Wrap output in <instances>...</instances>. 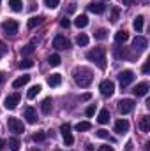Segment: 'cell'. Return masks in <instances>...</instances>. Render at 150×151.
Masks as SVG:
<instances>
[{
    "instance_id": "23",
    "label": "cell",
    "mask_w": 150,
    "mask_h": 151,
    "mask_svg": "<svg viewBox=\"0 0 150 151\" xmlns=\"http://www.w3.org/2000/svg\"><path fill=\"white\" fill-rule=\"evenodd\" d=\"M143 16H136L134 18V23H133V27H134V30L136 32H143Z\"/></svg>"
},
{
    "instance_id": "3",
    "label": "cell",
    "mask_w": 150,
    "mask_h": 151,
    "mask_svg": "<svg viewBox=\"0 0 150 151\" xmlns=\"http://www.w3.org/2000/svg\"><path fill=\"white\" fill-rule=\"evenodd\" d=\"M117 107H118V113L120 114H129L134 107H136V102H134L133 99H122Z\"/></svg>"
},
{
    "instance_id": "7",
    "label": "cell",
    "mask_w": 150,
    "mask_h": 151,
    "mask_svg": "<svg viewBox=\"0 0 150 151\" xmlns=\"http://www.w3.org/2000/svg\"><path fill=\"white\" fill-rule=\"evenodd\" d=\"M99 90H101V95L111 97L113 93H115V84H113V81H110V79H104V81L99 84Z\"/></svg>"
},
{
    "instance_id": "27",
    "label": "cell",
    "mask_w": 150,
    "mask_h": 151,
    "mask_svg": "<svg viewBox=\"0 0 150 151\" xmlns=\"http://www.w3.org/2000/svg\"><path fill=\"white\" fill-rule=\"evenodd\" d=\"M92 128V123L90 121H79L78 125H76V130L78 132H87V130H90Z\"/></svg>"
},
{
    "instance_id": "38",
    "label": "cell",
    "mask_w": 150,
    "mask_h": 151,
    "mask_svg": "<svg viewBox=\"0 0 150 151\" xmlns=\"http://www.w3.org/2000/svg\"><path fill=\"white\" fill-rule=\"evenodd\" d=\"M118 12H120V11H118V7H113V9H111V21H113V23H117V21H118Z\"/></svg>"
},
{
    "instance_id": "25",
    "label": "cell",
    "mask_w": 150,
    "mask_h": 151,
    "mask_svg": "<svg viewBox=\"0 0 150 151\" xmlns=\"http://www.w3.org/2000/svg\"><path fill=\"white\" fill-rule=\"evenodd\" d=\"M9 7H11V11L20 12L23 9V4H21V0H9Z\"/></svg>"
},
{
    "instance_id": "20",
    "label": "cell",
    "mask_w": 150,
    "mask_h": 151,
    "mask_svg": "<svg viewBox=\"0 0 150 151\" xmlns=\"http://www.w3.org/2000/svg\"><path fill=\"white\" fill-rule=\"evenodd\" d=\"M42 19H44L42 16H32V18L28 19V23H27V27H28V28L32 30V28H36L37 25H41V23H42Z\"/></svg>"
},
{
    "instance_id": "45",
    "label": "cell",
    "mask_w": 150,
    "mask_h": 151,
    "mask_svg": "<svg viewBox=\"0 0 150 151\" xmlns=\"http://www.w3.org/2000/svg\"><path fill=\"white\" fill-rule=\"evenodd\" d=\"M134 2H136V0H122V4H124V5H133Z\"/></svg>"
},
{
    "instance_id": "31",
    "label": "cell",
    "mask_w": 150,
    "mask_h": 151,
    "mask_svg": "<svg viewBox=\"0 0 150 151\" xmlns=\"http://www.w3.org/2000/svg\"><path fill=\"white\" fill-rule=\"evenodd\" d=\"M32 53H34V44H27V46L21 47V55L28 56V55H32Z\"/></svg>"
},
{
    "instance_id": "42",
    "label": "cell",
    "mask_w": 150,
    "mask_h": 151,
    "mask_svg": "<svg viewBox=\"0 0 150 151\" xmlns=\"http://www.w3.org/2000/svg\"><path fill=\"white\" fill-rule=\"evenodd\" d=\"M141 70H143V74H149V70H150V60H147V62L143 63V67H141Z\"/></svg>"
},
{
    "instance_id": "4",
    "label": "cell",
    "mask_w": 150,
    "mask_h": 151,
    "mask_svg": "<svg viewBox=\"0 0 150 151\" xmlns=\"http://www.w3.org/2000/svg\"><path fill=\"white\" fill-rule=\"evenodd\" d=\"M7 127H9V132H14V134H23L25 132V125L18 118H9L7 119Z\"/></svg>"
},
{
    "instance_id": "51",
    "label": "cell",
    "mask_w": 150,
    "mask_h": 151,
    "mask_svg": "<svg viewBox=\"0 0 150 151\" xmlns=\"http://www.w3.org/2000/svg\"><path fill=\"white\" fill-rule=\"evenodd\" d=\"M32 151H39V150H32Z\"/></svg>"
},
{
    "instance_id": "53",
    "label": "cell",
    "mask_w": 150,
    "mask_h": 151,
    "mask_svg": "<svg viewBox=\"0 0 150 151\" xmlns=\"http://www.w3.org/2000/svg\"><path fill=\"white\" fill-rule=\"evenodd\" d=\"M0 4H2V0H0Z\"/></svg>"
},
{
    "instance_id": "33",
    "label": "cell",
    "mask_w": 150,
    "mask_h": 151,
    "mask_svg": "<svg viewBox=\"0 0 150 151\" xmlns=\"http://www.w3.org/2000/svg\"><path fill=\"white\" fill-rule=\"evenodd\" d=\"M106 35H108V30H106V28H99V30L95 32V39H99V40L106 39Z\"/></svg>"
},
{
    "instance_id": "14",
    "label": "cell",
    "mask_w": 150,
    "mask_h": 151,
    "mask_svg": "<svg viewBox=\"0 0 150 151\" xmlns=\"http://www.w3.org/2000/svg\"><path fill=\"white\" fill-rule=\"evenodd\" d=\"M133 93H134L136 97H143V95H147V93H149V84H147V83H140V84H136L134 90H133Z\"/></svg>"
},
{
    "instance_id": "49",
    "label": "cell",
    "mask_w": 150,
    "mask_h": 151,
    "mask_svg": "<svg viewBox=\"0 0 150 151\" xmlns=\"http://www.w3.org/2000/svg\"><path fill=\"white\" fill-rule=\"evenodd\" d=\"M4 148H5V141H4V139H0V151L4 150Z\"/></svg>"
},
{
    "instance_id": "47",
    "label": "cell",
    "mask_w": 150,
    "mask_h": 151,
    "mask_svg": "<svg viewBox=\"0 0 150 151\" xmlns=\"http://www.w3.org/2000/svg\"><path fill=\"white\" fill-rule=\"evenodd\" d=\"M81 100H90V93H83L81 95Z\"/></svg>"
},
{
    "instance_id": "24",
    "label": "cell",
    "mask_w": 150,
    "mask_h": 151,
    "mask_svg": "<svg viewBox=\"0 0 150 151\" xmlns=\"http://www.w3.org/2000/svg\"><path fill=\"white\" fill-rule=\"evenodd\" d=\"M41 90H42V88H41V84H34V86H32V88L28 90V93H27V97H28L30 100H32V99H36V97L39 95V91H41Z\"/></svg>"
},
{
    "instance_id": "12",
    "label": "cell",
    "mask_w": 150,
    "mask_h": 151,
    "mask_svg": "<svg viewBox=\"0 0 150 151\" xmlns=\"http://www.w3.org/2000/svg\"><path fill=\"white\" fill-rule=\"evenodd\" d=\"M129 130V121L127 119H118V121H115V132L117 134H125Z\"/></svg>"
},
{
    "instance_id": "13",
    "label": "cell",
    "mask_w": 150,
    "mask_h": 151,
    "mask_svg": "<svg viewBox=\"0 0 150 151\" xmlns=\"http://www.w3.org/2000/svg\"><path fill=\"white\" fill-rule=\"evenodd\" d=\"M88 11L94 12V14H103V12L106 11V5L101 4V2H92V4L88 5Z\"/></svg>"
},
{
    "instance_id": "30",
    "label": "cell",
    "mask_w": 150,
    "mask_h": 151,
    "mask_svg": "<svg viewBox=\"0 0 150 151\" xmlns=\"http://www.w3.org/2000/svg\"><path fill=\"white\" fill-rule=\"evenodd\" d=\"M32 67H34V62L30 58H25L20 62V69H32Z\"/></svg>"
},
{
    "instance_id": "15",
    "label": "cell",
    "mask_w": 150,
    "mask_h": 151,
    "mask_svg": "<svg viewBox=\"0 0 150 151\" xmlns=\"http://www.w3.org/2000/svg\"><path fill=\"white\" fill-rule=\"evenodd\" d=\"M41 111H42V114H51V111H53V100L51 99H44L42 104H41Z\"/></svg>"
},
{
    "instance_id": "41",
    "label": "cell",
    "mask_w": 150,
    "mask_h": 151,
    "mask_svg": "<svg viewBox=\"0 0 150 151\" xmlns=\"http://www.w3.org/2000/svg\"><path fill=\"white\" fill-rule=\"evenodd\" d=\"M60 27H62V28H69V27H71V21H69L67 18H64V19H60Z\"/></svg>"
},
{
    "instance_id": "1",
    "label": "cell",
    "mask_w": 150,
    "mask_h": 151,
    "mask_svg": "<svg viewBox=\"0 0 150 151\" xmlns=\"http://www.w3.org/2000/svg\"><path fill=\"white\" fill-rule=\"evenodd\" d=\"M73 79H74V83L79 88H87V86L92 84L94 74H92V70L87 69V67H76L74 72H73Z\"/></svg>"
},
{
    "instance_id": "37",
    "label": "cell",
    "mask_w": 150,
    "mask_h": 151,
    "mask_svg": "<svg viewBox=\"0 0 150 151\" xmlns=\"http://www.w3.org/2000/svg\"><path fill=\"white\" fill-rule=\"evenodd\" d=\"M95 135H97V137H101V139H110L108 130H103V128H101V130H97V132H95Z\"/></svg>"
},
{
    "instance_id": "19",
    "label": "cell",
    "mask_w": 150,
    "mask_h": 151,
    "mask_svg": "<svg viewBox=\"0 0 150 151\" xmlns=\"http://www.w3.org/2000/svg\"><path fill=\"white\" fill-rule=\"evenodd\" d=\"M74 25L78 27V28H85V27L88 25V18H87L85 14H79V16L74 19Z\"/></svg>"
},
{
    "instance_id": "6",
    "label": "cell",
    "mask_w": 150,
    "mask_h": 151,
    "mask_svg": "<svg viewBox=\"0 0 150 151\" xmlns=\"http://www.w3.org/2000/svg\"><path fill=\"white\" fill-rule=\"evenodd\" d=\"M18 28H20V25H18V21H14V19H5V21L2 23V30H4L7 35H14V34L18 32Z\"/></svg>"
},
{
    "instance_id": "52",
    "label": "cell",
    "mask_w": 150,
    "mask_h": 151,
    "mask_svg": "<svg viewBox=\"0 0 150 151\" xmlns=\"http://www.w3.org/2000/svg\"><path fill=\"white\" fill-rule=\"evenodd\" d=\"M55 151H60V150H55Z\"/></svg>"
},
{
    "instance_id": "40",
    "label": "cell",
    "mask_w": 150,
    "mask_h": 151,
    "mask_svg": "<svg viewBox=\"0 0 150 151\" xmlns=\"http://www.w3.org/2000/svg\"><path fill=\"white\" fill-rule=\"evenodd\" d=\"M7 51H9V47H7V46H5V44L0 40V58H2L4 55H7Z\"/></svg>"
},
{
    "instance_id": "18",
    "label": "cell",
    "mask_w": 150,
    "mask_h": 151,
    "mask_svg": "<svg viewBox=\"0 0 150 151\" xmlns=\"http://www.w3.org/2000/svg\"><path fill=\"white\" fill-rule=\"evenodd\" d=\"M28 81H30V76H21V77L14 79V83H12V88H21V86H25Z\"/></svg>"
},
{
    "instance_id": "2",
    "label": "cell",
    "mask_w": 150,
    "mask_h": 151,
    "mask_svg": "<svg viewBox=\"0 0 150 151\" xmlns=\"http://www.w3.org/2000/svg\"><path fill=\"white\" fill-rule=\"evenodd\" d=\"M87 58L90 62H94L101 70L106 69V49L104 47H94V49H90L87 53Z\"/></svg>"
},
{
    "instance_id": "26",
    "label": "cell",
    "mask_w": 150,
    "mask_h": 151,
    "mask_svg": "<svg viewBox=\"0 0 150 151\" xmlns=\"http://www.w3.org/2000/svg\"><path fill=\"white\" fill-rule=\"evenodd\" d=\"M9 148H11V151H20V148H21V142H20V139H16V137H11V139H9Z\"/></svg>"
},
{
    "instance_id": "11",
    "label": "cell",
    "mask_w": 150,
    "mask_h": 151,
    "mask_svg": "<svg viewBox=\"0 0 150 151\" xmlns=\"http://www.w3.org/2000/svg\"><path fill=\"white\" fill-rule=\"evenodd\" d=\"M147 46H149V40H147L145 37H141V35H138V37L133 40V49L145 51V49H147Z\"/></svg>"
},
{
    "instance_id": "35",
    "label": "cell",
    "mask_w": 150,
    "mask_h": 151,
    "mask_svg": "<svg viewBox=\"0 0 150 151\" xmlns=\"http://www.w3.org/2000/svg\"><path fill=\"white\" fill-rule=\"evenodd\" d=\"M95 111H97V107H95V104H90L88 107H87V111H85V114L90 118V116H94L95 114Z\"/></svg>"
},
{
    "instance_id": "34",
    "label": "cell",
    "mask_w": 150,
    "mask_h": 151,
    "mask_svg": "<svg viewBox=\"0 0 150 151\" xmlns=\"http://www.w3.org/2000/svg\"><path fill=\"white\" fill-rule=\"evenodd\" d=\"M58 4H60V0H44V5H46V7H50V9L58 7Z\"/></svg>"
},
{
    "instance_id": "29",
    "label": "cell",
    "mask_w": 150,
    "mask_h": 151,
    "mask_svg": "<svg viewBox=\"0 0 150 151\" xmlns=\"http://www.w3.org/2000/svg\"><path fill=\"white\" fill-rule=\"evenodd\" d=\"M48 63H50L51 67H57V65H60V56H58V55H50V58H48Z\"/></svg>"
},
{
    "instance_id": "8",
    "label": "cell",
    "mask_w": 150,
    "mask_h": 151,
    "mask_svg": "<svg viewBox=\"0 0 150 151\" xmlns=\"http://www.w3.org/2000/svg\"><path fill=\"white\" fill-rule=\"evenodd\" d=\"M20 93H11V95H7L5 97V100H4V106L7 107V109H16V106L20 104Z\"/></svg>"
},
{
    "instance_id": "10",
    "label": "cell",
    "mask_w": 150,
    "mask_h": 151,
    "mask_svg": "<svg viewBox=\"0 0 150 151\" xmlns=\"http://www.w3.org/2000/svg\"><path fill=\"white\" fill-rule=\"evenodd\" d=\"M23 116H25V119H27V123H30V125H34L36 121H37V113H36V109L34 107H25V111H23Z\"/></svg>"
},
{
    "instance_id": "32",
    "label": "cell",
    "mask_w": 150,
    "mask_h": 151,
    "mask_svg": "<svg viewBox=\"0 0 150 151\" xmlns=\"http://www.w3.org/2000/svg\"><path fill=\"white\" fill-rule=\"evenodd\" d=\"M62 137H64V142H66V146H73V142H74V137H73V134H64Z\"/></svg>"
},
{
    "instance_id": "44",
    "label": "cell",
    "mask_w": 150,
    "mask_h": 151,
    "mask_svg": "<svg viewBox=\"0 0 150 151\" xmlns=\"http://www.w3.org/2000/svg\"><path fill=\"white\" fill-rule=\"evenodd\" d=\"M5 79H7L5 72H0V84H2V83H5Z\"/></svg>"
},
{
    "instance_id": "50",
    "label": "cell",
    "mask_w": 150,
    "mask_h": 151,
    "mask_svg": "<svg viewBox=\"0 0 150 151\" xmlns=\"http://www.w3.org/2000/svg\"><path fill=\"white\" fill-rule=\"evenodd\" d=\"M85 150H87V151H94V150H92V146H90V144H88V146H87Z\"/></svg>"
},
{
    "instance_id": "22",
    "label": "cell",
    "mask_w": 150,
    "mask_h": 151,
    "mask_svg": "<svg viewBox=\"0 0 150 151\" xmlns=\"http://www.w3.org/2000/svg\"><path fill=\"white\" fill-rule=\"evenodd\" d=\"M140 128H141V132H150V118L149 116H143L140 119Z\"/></svg>"
},
{
    "instance_id": "48",
    "label": "cell",
    "mask_w": 150,
    "mask_h": 151,
    "mask_svg": "<svg viewBox=\"0 0 150 151\" xmlns=\"http://www.w3.org/2000/svg\"><path fill=\"white\" fill-rule=\"evenodd\" d=\"M76 11V4H69V12H74Z\"/></svg>"
},
{
    "instance_id": "16",
    "label": "cell",
    "mask_w": 150,
    "mask_h": 151,
    "mask_svg": "<svg viewBox=\"0 0 150 151\" xmlns=\"http://www.w3.org/2000/svg\"><path fill=\"white\" fill-rule=\"evenodd\" d=\"M97 121H99L101 125H106V123L110 121V111H108V109H101V111H99V116H97Z\"/></svg>"
},
{
    "instance_id": "43",
    "label": "cell",
    "mask_w": 150,
    "mask_h": 151,
    "mask_svg": "<svg viewBox=\"0 0 150 151\" xmlns=\"http://www.w3.org/2000/svg\"><path fill=\"white\" fill-rule=\"evenodd\" d=\"M99 151H115L111 148V146H101V148H99Z\"/></svg>"
},
{
    "instance_id": "46",
    "label": "cell",
    "mask_w": 150,
    "mask_h": 151,
    "mask_svg": "<svg viewBox=\"0 0 150 151\" xmlns=\"http://www.w3.org/2000/svg\"><path fill=\"white\" fill-rule=\"evenodd\" d=\"M125 151H133V142H131V141L125 144Z\"/></svg>"
},
{
    "instance_id": "21",
    "label": "cell",
    "mask_w": 150,
    "mask_h": 151,
    "mask_svg": "<svg viewBox=\"0 0 150 151\" xmlns=\"http://www.w3.org/2000/svg\"><path fill=\"white\" fill-rule=\"evenodd\" d=\"M60 83H62V76H60V74L48 76V84H50V86H58Z\"/></svg>"
},
{
    "instance_id": "28",
    "label": "cell",
    "mask_w": 150,
    "mask_h": 151,
    "mask_svg": "<svg viewBox=\"0 0 150 151\" xmlns=\"http://www.w3.org/2000/svg\"><path fill=\"white\" fill-rule=\"evenodd\" d=\"M76 44H78V46H87V44H88V35H87V34H79V35L76 37Z\"/></svg>"
},
{
    "instance_id": "9",
    "label": "cell",
    "mask_w": 150,
    "mask_h": 151,
    "mask_svg": "<svg viewBox=\"0 0 150 151\" xmlns=\"http://www.w3.org/2000/svg\"><path fill=\"white\" fill-rule=\"evenodd\" d=\"M53 47H57V49H69L71 47V42L64 37V35L58 34L57 37L53 39Z\"/></svg>"
},
{
    "instance_id": "17",
    "label": "cell",
    "mask_w": 150,
    "mask_h": 151,
    "mask_svg": "<svg viewBox=\"0 0 150 151\" xmlns=\"http://www.w3.org/2000/svg\"><path fill=\"white\" fill-rule=\"evenodd\" d=\"M127 39H129V34L125 30H120V32L115 34V42L117 44H124V42H127Z\"/></svg>"
},
{
    "instance_id": "5",
    "label": "cell",
    "mask_w": 150,
    "mask_h": 151,
    "mask_svg": "<svg viewBox=\"0 0 150 151\" xmlns=\"http://www.w3.org/2000/svg\"><path fill=\"white\" fill-rule=\"evenodd\" d=\"M133 81H134V72H133V70H122V72L118 74V83H120L122 88L129 86Z\"/></svg>"
},
{
    "instance_id": "36",
    "label": "cell",
    "mask_w": 150,
    "mask_h": 151,
    "mask_svg": "<svg viewBox=\"0 0 150 151\" xmlns=\"http://www.w3.org/2000/svg\"><path fill=\"white\" fill-rule=\"evenodd\" d=\"M32 139H34L36 142H41V141H44V139H46V134H44V132H37V134H34V135H32Z\"/></svg>"
},
{
    "instance_id": "39",
    "label": "cell",
    "mask_w": 150,
    "mask_h": 151,
    "mask_svg": "<svg viewBox=\"0 0 150 151\" xmlns=\"http://www.w3.org/2000/svg\"><path fill=\"white\" fill-rule=\"evenodd\" d=\"M60 132H62V135H64V134H71V125H69V123H64V125L60 127Z\"/></svg>"
}]
</instances>
